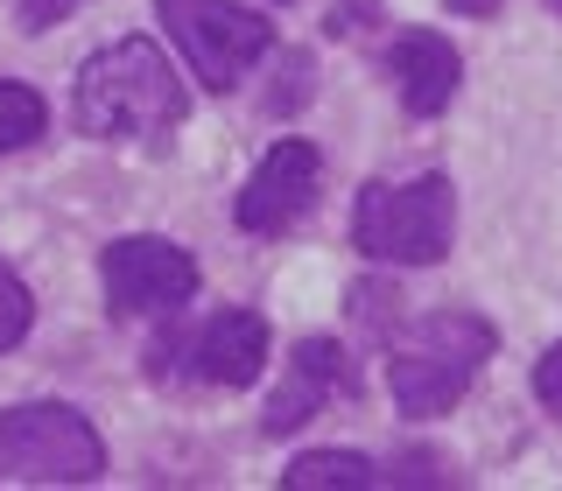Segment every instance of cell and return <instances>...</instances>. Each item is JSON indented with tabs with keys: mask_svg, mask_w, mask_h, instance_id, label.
<instances>
[{
	"mask_svg": "<svg viewBox=\"0 0 562 491\" xmlns=\"http://www.w3.org/2000/svg\"><path fill=\"white\" fill-rule=\"evenodd\" d=\"M345 386V344H330V338H303L295 344V358H289V373H281L274 386V400H268V414H260V429L268 435H295L303 421L324 414V400Z\"/></svg>",
	"mask_w": 562,
	"mask_h": 491,
	"instance_id": "obj_9",
	"label": "cell"
},
{
	"mask_svg": "<svg viewBox=\"0 0 562 491\" xmlns=\"http://www.w3.org/2000/svg\"><path fill=\"white\" fill-rule=\"evenodd\" d=\"M29 316H35V302H29L22 274H8V267H0V351H14V344L29 338Z\"/></svg>",
	"mask_w": 562,
	"mask_h": 491,
	"instance_id": "obj_13",
	"label": "cell"
},
{
	"mask_svg": "<svg viewBox=\"0 0 562 491\" xmlns=\"http://www.w3.org/2000/svg\"><path fill=\"white\" fill-rule=\"evenodd\" d=\"M555 8H562V0H555Z\"/></svg>",
	"mask_w": 562,
	"mask_h": 491,
	"instance_id": "obj_17",
	"label": "cell"
},
{
	"mask_svg": "<svg viewBox=\"0 0 562 491\" xmlns=\"http://www.w3.org/2000/svg\"><path fill=\"white\" fill-rule=\"evenodd\" d=\"M268 365V323L254 309H218L190 338H162L148 351L155 379H198V386H254Z\"/></svg>",
	"mask_w": 562,
	"mask_h": 491,
	"instance_id": "obj_6",
	"label": "cell"
},
{
	"mask_svg": "<svg viewBox=\"0 0 562 491\" xmlns=\"http://www.w3.org/2000/svg\"><path fill=\"white\" fill-rule=\"evenodd\" d=\"M535 400L549 414H562V344H549V358L535 365Z\"/></svg>",
	"mask_w": 562,
	"mask_h": 491,
	"instance_id": "obj_14",
	"label": "cell"
},
{
	"mask_svg": "<svg viewBox=\"0 0 562 491\" xmlns=\"http://www.w3.org/2000/svg\"><path fill=\"white\" fill-rule=\"evenodd\" d=\"M49 127V105L29 92V84H14V78H0V155H14V148H29L35 134Z\"/></svg>",
	"mask_w": 562,
	"mask_h": 491,
	"instance_id": "obj_12",
	"label": "cell"
},
{
	"mask_svg": "<svg viewBox=\"0 0 562 491\" xmlns=\"http://www.w3.org/2000/svg\"><path fill=\"white\" fill-rule=\"evenodd\" d=\"M394 344V338H386ZM492 358V330L464 309H443V316H422L408 338L394 344L386 358V386H394V408L401 414H450L457 400L471 393L479 365Z\"/></svg>",
	"mask_w": 562,
	"mask_h": 491,
	"instance_id": "obj_2",
	"label": "cell"
},
{
	"mask_svg": "<svg viewBox=\"0 0 562 491\" xmlns=\"http://www.w3.org/2000/svg\"><path fill=\"white\" fill-rule=\"evenodd\" d=\"M183 113H190L183 78L148 35H127L78 70V127L92 140H155Z\"/></svg>",
	"mask_w": 562,
	"mask_h": 491,
	"instance_id": "obj_1",
	"label": "cell"
},
{
	"mask_svg": "<svg viewBox=\"0 0 562 491\" xmlns=\"http://www.w3.org/2000/svg\"><path fill=\"white\" fill-rule=\"evenodd\" d=\"M162 22L183 49V64L198 70L211 92H233V84L274 49V28L260 22L239 0H162Z\"/></svg>",
	"mask_w": 562,
	"mask_h": 491,
	"instance_id": "obj_5",
	"label": "cell"
},
{
	"mask_svg": "<svg viewBox=\"0 0 562 491\" xmlns=\"http://www.w3.org/2000/svg\"><path fill=\"white\" fill-rule=\"evenodd\" d=\"M450 8H471V14H485V8H492V0H450Z\"/></svg>",
	"mask_w": 562,
	"mask_h": 491,
	"instance_id": "obj_16",
	"label": "cell"
},
{
	"mask_svg": "<svg viewBox=\"0 0 562 491\" xmlns=\"http://www.w3.org/2000/svg\"><path fill=\"white\" fill-rule=\"evenodd\" d=\"M316 190H324V155L310 148V140H274L268 155H260V169L246 175L239 190V225L260 239H281L289 225L310 218Z\"/></svg>",
	"mask_w": 562,
	"mask_h": 491,
	"instance_id": "obj_8",
	"label": "cell"
},
{
	"mask_svg": "<svg viewBox=\"0 0 562 491\" xmlns=\"http://www.w3.org/2000/svg\"><path fill=\"white\" fill-rule=\"evenodd\" d=\"M78 0H22V28H49L57 14H70Z\"/></svg>",
	"mask_w": 562,
	"mask_h": 491,
	"instance_id": "obj_15",
	"label": "cell"
},
{
	"mask_svg": "<svg viewBox=\"0 0 562 491\" xmlns=\"http://www.w3.org/2000/svg\"><path fill=\"white\" fill-rule=\"evenodd\" d=\"M450 232H457L450 175L373 183V190H359V210H351V246L366 260H386V267H429V260H443Z\"/></svg>",
	"mask_w": 562,
	"mask_h": 491,
	"instance_id": "obj_3",
	"label": "cell"
},
{
	"mask_svg": "<svg viewBox=\"0 0 562 491\" xmlns=\"http://www.w3.org/2000/svg\"><path fill=\"white\" fill-rule=\"evenodd\" d=\"M386 70H394V84H401V105L408 113H443V105L457 99V78H464V64H457V49L443 43V35H429V28H408V35H394V49H386Z\"/></svg>",
	"mask_w": 562,
	"mask_h": 491,
	"instance_id": "obj_10",
	"label": "cell"
},
{
	"mask_svg": "<svg viewBox=\"0 0 562 491\" xmlns=\"http://www.w3.org/2000/svg\"><path fill=\"white\" fill-rule=\"evenodd\" d=\"M289 491H324V484H345V491H359V484H380V470L366 464L359 449H310L303 464H289V478H281Z\"/></svg>",
	"mask_w": 562,
	"mask_h": 491,
	"instance_id": "obj_11",
	"label": "cell"
},
{
	"mask_svg": "<svg viewBox=\"0 0 562 491\" xmlns=\"http://www.w3.org/2000/svg\"><path fill=\"white\" fill-rule=\"evenodd\" d=\"M99 274H105L113 316H176L190 295H198V260H190L183 246H169V239H148V232L105 246Z\"/></svg>",
	"mask_w": 562,
	"mask_h": 491,
	"instance_id": "obj_7",
	"label": "cell"
},
{
	"mask_svg": "<svg viewBox=\"0 0 562 491\" xmlns=\"http://www.w3.org/2000/svg\"><path fill=\"white\" fill-rule=\"evenodd\" d=\"M0 470L29 484H92L105 470L99 429L64 400H29L0 414Z\"/></svg>",
	"mask_w": 562,
	"mask_h": 491,
	"instance_id": "obj_4",
	"label": "cell"
}]
</instances>
